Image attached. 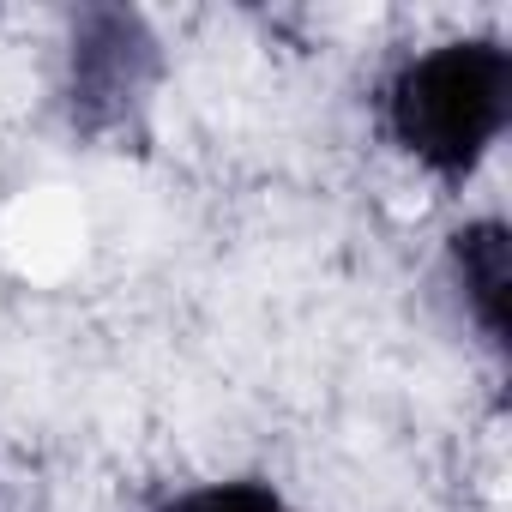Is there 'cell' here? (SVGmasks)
<instances>
[{"instance_id": "cell-1", "label": "cell", "mask_w": 512, "mask_h": 512, "mask_svg": "<svg viewBox=\"0 0 512 512\" xmlns=\"http://www.w3.org/2000/svg\"><path fill=\"white\" fill-rule=\"evenodd\" d=\"M91 247V217L67 187H31L0 211V253L31 284H61Z\"/></svg>"}]
</instances>
